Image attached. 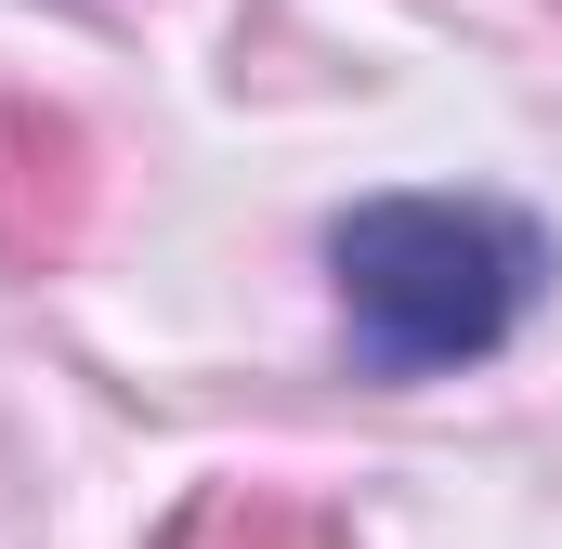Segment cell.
<instances>
[{
	"label": "cell",
	"instance_id": "cell-1",
	"mask_svg": "<svg viewBox=\"0 0 562 549\" xmlns=\"http://www.w3.org/2000/svg\"><path fill=\"white\" fill-rule=\"evenodd\" d=\"M327 288L380 380H445V367H484L537 314L550 236L497 197H367L327 223Z\"/></svg>",
	"mask_w": 562,
	"mask_h": 549
},
{
	"label": "cell",
	"instance_id": "cell-2",
	"mask_svg": "<svg viewBox=\"0 0 562 549\" xmlns=\"http://www.w3.org/2000/svg\"><path fill=\"white\" fill-rule=\"evenodd\" d=\"M92 236V132L40 92H0V274H66Z\"/></svg>",
	"mask_w": 562,
	"mask_h": 549
},
{
	"label": "cell",
	"instance_id": "cell-3",
	"mask_svg": "<svg viewBox=\"0 0 562 549\" xmlns=\"http://www.w3.org/2000/svg\"><path fill=\"white\" fill-rule=\"evenodd\" d=\"M157 549H353V537H340V511H314L288 484H210V497L170 511Z\"/></svg>",
	"mask_w": 562,
	"mask_h": 549
}]
</instances>
